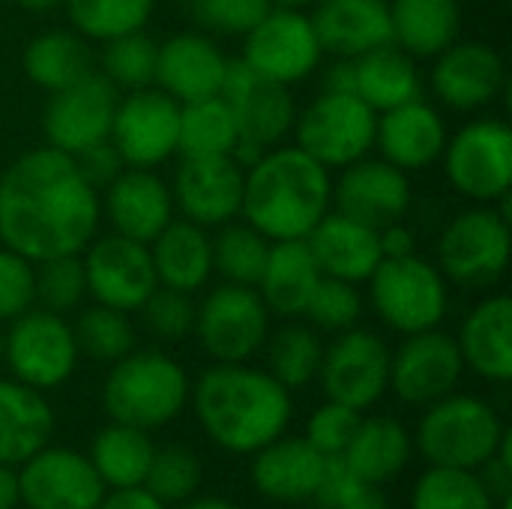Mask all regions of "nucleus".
Returning a JSON list of instances; mask_svg holds the SVG:
<instances>
[{"label":"nucleus","instance_id":"20","mask_svg":"<svg viewBox=\"0 0 512 509\" xmlns=\"http://www.w3.org/2000/svg\"><path fill=\"white\" fill-rule=\"evenodd\" d=\"M246 168L234 156H183L174 180V204L201 228L234 222L243 207Z\"/></svg>","mask_w":512,"mask_h":509},{"label":"nucleus","instance_id":"19","mask_svg":"<svg viewBox=\"0 0 512 509\" xmlns=\"http://www.w3.org/2000/svg\"><path fill=\"white\" fill-rule=\"evenodd\" d=\"M18 495L27 509H96L108 492L87 456L69 447H42L18 468Z\"/></svg>","mask_w":512,"mask_h":509},{"label":"nucleus","instance_id":"38","mask_svg":"<svg viewBox=\"0 0 512 509\" xmlns=\"http://www.w3.org/2000/svg\"><path fill=\"white\" fill-rule=\"evenodd\" d=\"M237 144V123L222 96H207L180 105V156H234Z\"/></svg>","mask_w":512,"mask_h":509},{"label":"nucleus","instance_id":"62","mask_svg":"<svg viewBox=\"0 0 512 509\" xmlns=\"http://www.w3.org/2000/svg\"><path fill=\"white\" fill-rule=\"evenodd\" d=\"M501 3H507V0H501Z\"/></svg>","mask_w":512,"mask_h":509},{"label":"nucleus","instance_id":"1","mask_svg":"<svg viewBox=\"0 0 512 509\" xmlns=\"http://www.w3.org/2000/svg\"><path fill=\"white\" fill-rule=\"evenodd\" d=\"M99 216V192L78 162L54 147L18 156L0 177V240L33 264L81 255L96 237Z\"/></svg>","mask_w":512,"mask_h":509},{"label":"nucleus","instance_id":"16","mask_svg":"<svg viewBox=\"0 0 512 509\" xmlns=\"http://www.w3.org/2000/svg\"><path fill=\"white\" fill-rule=\"evenodd\" d=\"M81 261L87 294L96 303L120 312H138L159 285L150 246L123 234L93 237L81 252Z\"/></svg>","mask_w":512,"mask_h":509},{"label":"nucleus","instance_id":"33","mask_svg":"<svg viewBox=\"0 0 512 509\" xmlns=\"http://www.w3.org/2000/svg\"><path fill=\"white\" fill-rule=\"evenodd\" d=\"M156 282L183 294L198 291L213 273V246L207 228L189 219H171L150 243Z\"/></svg>","mask_w":512,"mask_h":509},{"label":"nucleus","instance_id":"46","mask_svg":"<svg viewBox=\"0 0 512 509\" xmlns=\"http://www.w3.org/2000/svg\"><path fill=\"white\" fill-rule=\"evenodd\" d=\"M33 285H36V303L42 309L57 312V315L78 309L87 294L81 255H57V258L36 261Z\"/></svg>","mask_w":512,"mask_h":509},{"label":"nucleus","instance_id":"24","mask_svg":"<svg viewBox=\"0 0 512 509\" xmlns=\"http://www.w3.org/2000/svg\"><path fill=\"white\" fill-rule=\"evenodd\" d=\"M225 72H228V57L204 33H180L159 45L156 84L180 105L219 96L225 84Z\"/></svg>","mask_w":512,"mask_h":509},{"label":"nucleus","instance_id":"55","mask_svg":"<svg viewBox=\"0 0 512 509\" xmlns=\"http://www.w3.org/2000/svg\"><path fill=\"white\" fill-rule=\"evenodd\" d=\"M378 240H381V258L417 255V252H414V234H411L402 222H393V225L381 228V231H378Z\"/></svg>","mask_w":512,"mask_h":509},{"label":"nucleus","instance_id":"54","mask_svg":"<svg viewBox=\"0 0 512 509\" xmlns=\"http://www.w3.org/2000/svg\"><path fill=\"white\" fill-rule=\"evenodd\" d=\"M96 509H168L156 495H150L144 486L132 489H108Z\"/></svg>","mask_w":512,"mask_h":509},{"label":"nucleus","instance_id":"50","mask_svg":"<svg viewBox=\"0 0 512 509\" xmlns=\"http://www.w3.org/2000/svg\"><path fill=\"white\" fill-rule=\"evenodd\" d=\"M192 18L198 27L216 36H246L270 9V0H192Z\"/></svg>","mask_w":512,"mask_h":509},{"label":"nucleus","instance_id":"49","mask_svg":"<svg viewBox=\"0 0 512 509\" xmlns=\"http://www.w3.org/2000/svg\"><path fill=\"white\" fill-rule=\"evenodd\" d=\"M138 312L144 315V327L162 342H180L195 330V303L189 294L174 288L156 285Z\"/></svg>","mask_w":512,"mask_h":509},{"label":"nucleus","instance_id":"34","mask_svg":"<svg viewBox=\"0 0 512 509\" xmlns=\"http://www.w3.org/2000/svg\"><path fill=\"white\" fill-rule=\"evenodd\" d=\"M414 453L411 432L393 417H363L351 444L339 456L360 480L384 486L396 480Z\"/></svg>","mask_w":512,"mask_h":509},{"label":"nucleus","instance_id":"29","mask_svg":"<svg viewBox=\"0 0 512 509\" xmlns=\"http://www.w3.org/2000/svg\"><path fill=\"white\" fill-rule=\"evenodd\" d=\"M465 369L492 384H510L512 378V300L507 294L486 297L462 321L456 339Z\"/></svg>","mask_w":512,"mask_h":509},{"label":"nucleus","instance_id":"35","mask_svg":"<svg viewBox=\"0 0 512 509\" xmlns=\"http://www.w3.org/2000/svg\"><path fill=\"white\" fill-rule=\"evenodd\" d=\"M393 42L411 57H438L456 42L462 9L456 0H390Z\"/></svg>","mask_w":512,"mask_h":509},{"label":"nucleus","instance_id":"57","mask_svg":"<svg viewBox=\"0 0 512 509\" xmlns=\"http://www.w3.org/2000/svg\"><path fill=\"white\" fill-rule=\"evenodd\" d=\"M177 509H240L237 504H231V501H225V498H216V495H195V498H189V501H183V504H177Z\"/></svg>","mask_w":512,"mask_h":509},{"label":"nucleus","instance_id":"4","mask_svg":"<svg viewBox=\"0 0 512 509\" xmlns=\"http://www.w3.org/2000/svg\"><path fill=\"white\" fill-rule=\"evenodd\" d=\"M192 384L186 369L165 351H129L102 384V408L111 423L144 432L177 420L189 402Z\"/></svg>","mask_w":512,"mask_h":509},{"label":"nucleus","instance_id":"51","mask_svg":"<svg viewBox=\"0 0 512 509\" xmlns=\"http://www.w3.org/2000/svg\"><path fill=\"white\" fill-rule=\"evenodd\" d=\"M363 414L348 408V405H339V402H324L321 408L312 411L309 423H306V441L324 456V459H339L345 453V447L351 444L357 426H360Z\"/></svg>","mask_w":512,"mask_h":509},{"label":"nucleus","instance_id":"44","mask_svg":"<svg viewBox=\"0 0 512 509\" xmlns=\"http://www.w3.org/2000/svg\"><path fill=\"white\" fill-rule=\"evenodd\" d=\"M201 480H204L201 459L183 444H168L153 453V462L144 477V489L156 495L165 507H177L198 495Z\"/></svg>","mask_w":512,"mask_h":509},{"label":"nucleus","instance_id":"37","mask_svg":"<svg viewBox=\"0 0 512 509\" xmlns=\"http://www.w3.org/2000/svg\"><path fill=\"white\" fill-rule=\"evenodd\" d=\"M21 66H24V75L36 87L54 93L90 75L93 57H90L84 36L69 33V30H48L27 42Z\"/></svg>","mask_w":512,"mask_h":509},{"label":"nucleus","instance_id":"28","mask_svg":"<svg viewBox=\"0 0 512 509\" xmlns=\"http://www.w3.org/2000/svg\"><path fill=\"white\" fill-rule=\"evenodd\" d=\"M306 246L324 276L345 279L354 285L366 282L381 264L378 231L342 216L339 210L324 213V219L306 234Z\"/></svg>","mask_w":512,"mask_h":509},{"label":"nucleus","instance_id":"27","mask_svg":"<svg viewBox=\"0 0 512 509\" xmlns=\"http://www.w3.org/2000/svg\"><path fill=\"white\" fill-rule=\"evenodd\" d=\"M309 18L321 51L339 60H354L393 42L387 0H318Z\"/></svg>","mask_w":512,"mask_h":509},{"label":"nucleus","instance_id":"61","mask_svg":"<svg viewBox=\"0 0 512 509\" xmlns=\"http://www.w3.org/2000/svg\"><path fill=\"white\" fill-rule=\"evenodd\" d=\"M177 3H192V0H177Z\"/></svg>","mask_w":512,"mask_h":509},{"label":"nucleus","instance_id":"3","mask_svg":"<svg viewBox=\"0 0 512 509\" xmlns=\"http://www.w3.org/2000/svg\"><path fill=\"white\" fill-rule=\"evenodd\" d=\"M330 171L300 147H270L246 165L240 216L267 240H306L330 213Z\"/></svg>","mask_w":512,"mask_h":509},{"label":"nucleus","instance_id":"52","mask_svg":"<svg viewBox=\"0 0 512 509\" xmlns=\"http://www.w3.org/2000/svg\"><path fill=\"white\" fill-rule=\"evenodd\" d=\"M36 303V285H33V261L0 249V324L15 321Z\"/></svg>","mask_w":512,"mask_h":509},{"label":"nucleus","instance_id":"17","mask_svg":"<svg viewBox=\"0 0 512 509\" xmlns=\"http://www.w3.org/2000/svg\"><path fill=\"white\" fill-rule=\"evenodd\" d=\"M117 99V87L99 72H90L75 84L54 90L42 114L48 147L78 156L81 150L105 141L111 135Z\"/></svg>","mask_w":512,"mask_h":509},{"label":"nucleus","instance_id":"53","mask_svg":"<svg viewBox=\"0 0 512 509\" xmlns=\"http://www.w3.org/2000/svg\"><path fill=\"white\" fill-rule=\"evenodd\" d=\"M72 159L78 162L81 174L87 177V183H90L96 192L105 189V186L126 168V162H123V156L117 153V147L111 144V138H105V141H99V144L81 150V153L72 156Z\"/></svg>","mask_w":512,"mask_h":509},{"label":"nucleus","instance_id":"42","mask_svg":"<svg viewBox=\"0 0 512 509\" xmlns=\"http://www.w3.org/2000/svg\"><path fill=\"white\" fill-rule=\"evenodd\" d=\"M324 360L321 336L312 327H282L267 345V372L288 390H300L318 378Z\"/></svg>","mask_w":512,"mask_h":509},{"label":"nucleus","instance_id":"47","mask_svg":"<svg viewBox=\"0 0 512 509\" xmlns=\"http://www.w3.org/2000/svg\"><path fill=\"white\" fill-rule=\"evenodd\" d=\"M303 315L312 321V327H318L324 333H345V330L357 327V321L363 315V297L354 282L321 276Z\"/></svg>","mask_w":512,"mask_h":509},{"label":"nucleus","instance_id":"40","mask_svg":"<svg viewBox=\"0 0 512 509\" xmlns=\"http://www.w3.org/2000/svg\"><path fill=\"white\" fill-rule=\"evenodd\" d=\"M411 509H495V498L477 471L429 465L414 483Z\"/></svg>","mask_w":512,"mask_h":509},{"label":"nucleus","instance_id":"25","mask_svg":"<svg viewBox=\"0 0 512 509\" xmlns=\"http://www.w3.org/2000/svg\"><path fill=\"white\" fill-rule=\"evenodd\" d=\"M105 213L114 234L138 243H153V237L174 219V195L153 168H123L105 186Z\"/></svg>","mask_w":512,"mask_h":509},{"label":"nucleus","instance_id":"2","mask_svg":"<svg viewBox=\"0 0 512 509\" xmlns=\"http://www.w3.org/2000/svg\"><path fill=\"white\" fill-rule=\"evenodd\" d=\"M204 435L231 456H252L285 435L294 402L267 369L216 363L189 393Z\"/></svg>","mask_w":512,"mask_h":509},{"label":"nucleus","instance_id":"36","mask_svg":"<svg viewBox=\"0 0 512 509\" xmlns=\"http://www.w3.org/2000/svg\"><path fill=\"white\" fill-rule=\"evenodd\" d=\"M153 453L156 447L150 441V432L111 423L96 432L87 459L96 468L99 480L105 483V489H132L144 486Z\"/></svg>","mask_w":512,"mask_h":509},{"label":"nucleus","instance_id":"45","mask_svg":"<svg viewBox=\"0 0 512 509\" xmlns=\"http://www.w3.org/2000/svg\"><path fill=\"white\" fill-rule=\"evenodd\" d=\"M156 54L159 45L144 33H123L105 42L102 51V75L123 90H144L156 84Z\"/></svg>","mask_w":512,"mask_h":509},{"label":"nucleus","instance_id":"6","mask_svg":"<svg viewBox=\"0 0 512 509\" xmlns=\"http://www.w3.org/2000/svg\"><path fill=\"white\" fill-rule=\"evenodd\" d=\"M237 123L240 144L234 150V159L246 168L258 156H264L270 147H276L297 120V105L291 99V90L273 78H264L255 72L246 60H228L225 84L219 93Z\"/></svg>","mask_w":512,"mask_h":509},{"label":"nucleus","instance_id":"39","mask_svg":"<svg viewBox=\"0 0 512 509\" xmlns=\"http://www.w3.org/2000/svg\"><path fill=\"white\" fill-rule=\"evenodd\" d=\"M222 231L210 240L213 246V273H219L231 285H246L255 288L261 279V270L270 255V243L258 228L249 222H225L219 225Z\"/></svg>","mask_w":512,"mask_h":509},{"label":"nucleus","instance_id":"22","mask_svg":"<svg viewBox=\"0 0 512 509\" xmlns=\"http://www.w3.org/2000/svg\"><path fill=\"white\" fill-rule=\"evenodd\" d=\"M504 87V57L486 42H453L438 54L432 69V90L453 111L486 108Z\"/></svg>","mask_w":512,"mask_h":509},{"label":"nucleus","instance_id":"32","mask_svg":"<svg viewBox=\"0 0 512 509\" xmlns=\"http://www.w3.org/2000/svg\"><path fill=\"white\" fill-rule=\"evenodd\" d=\"M321 276L324 273L315 264L306 240H276L270 243V255L255 291L261 294L270 315L297 318L306 312V303Z\"/></svg>","mask_w":512,"mask_h":509},{"label":"nucleus","instance_id":"59","mask_svg":"<svg viewBox=\"0 0 512 509\" xmlns=\"http://www.w3.org/2000/svg\"><path fill=\"white\" fill-rule=\"evenodd\" d=\"M270 3L282 9H306V6H315L318 0H270Z\"/></svg>","mask_w":512,"mask_h":509},{"label":"nucleus","instance_id":"48","mask_svg":"<svg viewBox=\"0 0 512 509\" xmlns=\"http://www.w3.org/2000/svg\"><path fill=\"white\" fill-rule=\"evenodd\" d=\"M312 504L315 509H390L384 486L360 480L342 459H327V471Z\"/></svg>","mask_w":512,"mask_h":509},{"label":"nucleus","instance_id":"43","mask_svg":"<svg viewBox=\"0 0 512 509\" xmlns=\"http://www.w3.org/2000/svg\"><path fill=\"white\" fill-rule=\"evenodd\" d=\"M72 336H75L78 354L96 363H117L120 357L135 351V327L129 321V312H120L102 303L78 315V321L72 324Z\"/></svg>","mask_w":512,"mask_h":509},{"label":"nucleus","instance_id":"5","mask_svg":"<svg viewBox=\"0 0 512 509\" xmlns=\"http://www.w3.org/2000/svg\"><path fill=\"white\" fill-rule=\"evenodd\" d=\"M507 423L480 396L450 393L432 405L417 426V447L429 465L480 471L507 438Z\"/></svg>","mask_w":512,"mask_h":509},{"label":"nucleus","instance_id":"13","mask_svg":"<svg viewBox=\"0 0 512 509\" xmlns=\"http://www.w3.org/2000/svg\"><path fill=\"white\" fill-rule=\"evenodd\" d=\"M318 378L330 402L363 414L390 390V348L381 336L351 327L324 348Z\"/></svg>","mask_w":512,"mask_h":509},{"label":"nucleus","instance_id":"11","mask_svg":"<svg viewBox=\"0 0 512 509\" xmlns=\"http://www.w3.org/2000/svg\"><path fill=\"white\" fill-rule=\"evenodd\" d=\"M450 186L480 204H495L510 195L512 129L498 117H480L462 126L444 147Z\"/></svg>","mask_w":512,"mask_h":509},{"label":"nucleus","instance_id":"26","mask_svg":"<svg viewBox=\"0 0 512 509\" xmlns=\"http://www.w3.org/2000/svg\"><path fill=\"white\" fill-rule=\"evenodd\" d=\"M327 459L306 438L279 435L252 453V486L273 504H306L318 492Z\"/></svg>","mask_w":512,"mask_h":509},{"label":"nucleus","instance_id":"10","mask_svg":"<svg viewBox=\"0 0 512 509\" xmlns=\"http://www.w3.org/2000/svg\"><path fill=\"white\" fill-rule=\"evenodd\" d=\"M378 114L354 93L324 90L297 120V147L330 168H345L375 147Z\"/></svg>","mask_w":512,"mask_h":509},{"label":"nucleus","instance_id":"41","mask_svg":"<svg viewBox=\"0 0 512 509\" xmlns=\"http://www.w3.org/2000/svg\"><path fill=\"white\" fill-rule=\"evenodd\" d=\"M63 6L78 36L108 42L144 30L156 0H63Z\"/></svg>","mask_w":512,"mask_h":509},{"label":"nucleus","instance_id":"30","mask_svg":"<svg viewBox=\"0 0 512 509\" xmlns=\"http://www.w3.org/2000/svg\"><path fill=\"white\" fill-rule=\"evenodd\" d=\"M51 435L54 411L48 399L15 378H0V465L18 468L48 447Z\"/></svg>","mask_w":512,"mask_h":509},{"label":"nucleus","instance_id":"23","mask_svg":"<svg viewBox=\"0 0 512 509\" xmlns=\"http://www.w3.org/2000/svg\"><path fill=\"white\" fill-rule=\"evenodd\" d=\"M375 147L381 150L384 162L396 165L399 171L429 168L447 147L444 117L423 99L381 111L375 123Z\"/></svg>","mask_w":512,"mask_h":509},{"label":"nucleus","instance_id":"7","mask_svg":"<svg viewBox=\"0 0 512 509\" xmlns=\"http://www.w3.org/2000/svg\"><path fill=\"white\" fill-rule=\"evenodd\" d=\"M372 288V306L387 327L402 336L435 330L450 306L444 273L417 258H381L375 273L366 279Z\"/></svg>","mask_w":512,"mask_h":509},{"label":"nucleus","instance_id":"9","mask_svg":"<svg viewBox=\"0 0 512 509\" xmlns=\"http://www.w3.org/2000/svg\"><path fill=\"white\" fill-rule=\"evenodd\" d=\"M72 324L48 309H27L3 333V363L12 378L45 393L66 384L78 366Z\"/></svg>","mask_w":512,"mask_h":509},{"label":"nucleus","instance_id":"60","mask_svg":"<svg viewBox=\"0 0 512 509\" xmlns=\"http://www.w3.org/2000/svg\"><path fill=\"white\" fill-rule=\"evenodd\" d=\"M0 366H3V330H0Z\"/></svg>","mask_w":512,"mask_h":509},{"label":"nucleus","instance_id":"58","mask_svg":"<svg viewBox=\"0 0 512 509\" xmlns=\"http://www.w3.org/2000/svg\"><path fill=\"white\" fill-rule=\"evenodd\" d=\"M15 3L33 15H45V12H54L57 6H63V0H15Z\"/></svg>","mask_w":512,"mask_h":509},{"label":"nucleus","instance_id":"31","mask_svg":"<svg viewBox=\"0 0 512 509\" xmlns=\"http://www.w3.org/2000/svg\"><path fill=\"white\" fill-rule=\"evenodd\" d=\"M423 81L411 54L396 42L378 45L351 60V93L360 96L375 114L420 99Z\"/></svg>","mask_w":512,"mask_h":509},{"label":"nucleus","instance_id":"56","mask_svg":"<svg viewBox=\"0 0 512 509\" xmlns=\"http://www.w3.org/2000/svg\"><path fill=\"white\" fill-rule=\"evenodd\" d=\"M18 471L9 465H0V509H18Z\"/></svg>","mask_w":512,"mask_h":509},{"label":"nucleus","instance_id":"15","mask_svg":"<svg viewBox=\"0 0 512 509\" xmlns=\"http://www.w3.org/2000/svg\"><path fill=\"white\" fill-rule=\"evenodd\" d=\"M180 102L159 87L132 90L117 99L111 144L123 156L126 168H156L177 153Z\"/></svg>","mask_w":512,"mask_h":509},{"label":"nucleus","instance_id":"14","mask_svg":"<svg viewBox=\"0 0 512 509\" xmlns=\"http://www.w3.org/2000/svg\"><path fill=\"white\" fill-rule=\"evenodd\" d=\"M321 42L315 36L312 18L303 9L273 6L249 33L243 57L255 72L273 78L285 87L309 78L321 63Z\"/></svg>","mask_w":512,"mask_h":509},{"label":"nucleus","instance_id":"8","mask_svg":"<svg viewBox=\"0 0 512 509\" xmlns=\"http://www.w3.org/2000/svg\"><path fill=\"white\" fill-rule=\"evenodd\" d=\"M477 207L459 213L438 240V270L462 288L495 285L510 264V210Z\"/></svg>","mask_w":512,"mask_h":509},{"label":"nucleus","instance_id":"21","mask_svg":"<svg viewBox=\"0 0 512 509\" xmlns=\"http://www.w3.org/2000/svg\"><path fill=\"white\" fill-rule=\"evenodd\" d=\"M330 204H336L342 216L381 231L402 222L411 210V183L396 165L363 156L342 168V177L333 183Z\"/></svg>","mask_w":512,"mask_h":509},{"label":"nucleus","instance_id":"12","mask_svg":"<svg viewBox=\"0 0 512 509\" xmlns=\"http://www.w3.org/2000/svg\"><path fill=\"white\" fill-rule=\"evenodd\" d=\"M192 333L216 363H246L270 339V309L255 288L222 282L195 306Z\"/></svg>","mask_w":512,"mask_h":509},{"label":"nucleus","instance_id":"18","mask_svg":"<svg viewBox=\"0 0 512 509\" xmlns=\"http://www.w3.org/2000/svg\"><path fill=\"white\" fill-rule=\"evenodd\" d=\"M465 375V360L453 336L435 330L411 333L390 354V390L414 408L450 396Z\"/></svg>","mask_w":512,"mask_h":509}]
</instances>
